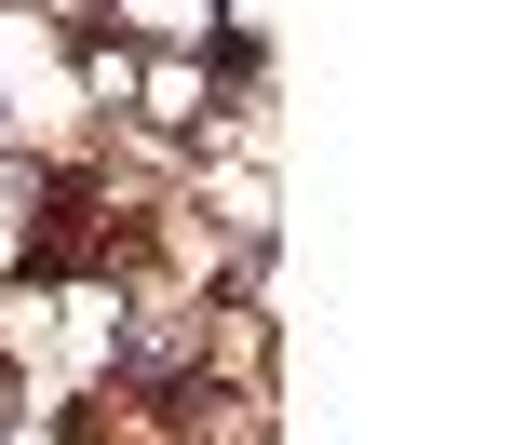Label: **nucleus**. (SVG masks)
Segmentation results:
<instances>
[{"label":"nucleus","instance_id":"nucleus-1","mask_svg":"<svg viewBox=\"0 0 512 445\" xmlns=\"http://www.w3.org/2000/svg\"><path fill=\"white\" fill-rule=\"evenodd\" d=\"M68 14L122 41H230V0H68Z\"/></svg>","mask_w":512,"mask_h":445}]
</instances>
